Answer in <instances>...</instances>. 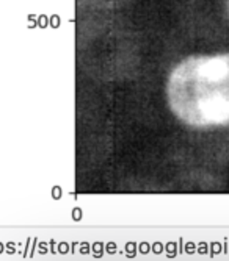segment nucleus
I'll list each match as a JSON object with an SVG mask.
<instances>
[{
  "instance_id": "f257e3e1",
  "label": "nucleus",
  "mask_w": 229,
  "mask_h": 261,
  "mask_svg": "<svg viewBox=\"0 0 229 261\" xmlns=\"http://www.w3.org/2000/svg\"><path fill=\"white\" fill-rule=\"evenodd\" d=\"M168 100L192 127H229V54L196 55L177 64L168 80Z\"/></svg>"
}]
</instances>
